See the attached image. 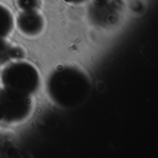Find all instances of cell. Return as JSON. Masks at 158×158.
Instances as JSON below:
<instances>
[{"label": "cell", "mask_w": 158, "mask_h": 158, "mask_svg": "<svg viewBox=\"0 0 158 158\" xmlns=\"http://www.w3.org/2000/svg\"><path fill=\"white\" fill-rule=\"evenodd\" d=\"M46 89L56 105L71 108L85 101L91 91V82L82 70L71 66H63L50 74Z\"/></svg>", "instance_id": "1"}, {"label": "cell", "mask_w": 158, "mask_h": 158, "mask_svg": "<svg viewBox=\"0 0 158 158\" xmlns=\"http://www.w3.org/2000/svg\"><path fill=\"white\" fill-rule=\"evenodd\" d=\"M0 79L4 89L27 97L33 95L40 86L38 69L30 62L20 59L7 63Z\"/></svg>", "instance_id": "2"}, {"label": "cell", "mask_w": 158, "mask_h": 158, "mask_svg": "<svg viewBox=\"0 0 158 158\" xmlns=\"http://www.w3.org/2000/svg\"><path fill=\"white\" fill-rule=\"evenodd\" d=\"M31 107V97L9 92L4 88L0 90V122H20L29 117Z\"/></svg>", "instance_id": "3"}, {"label": "cell", "mask_w": 158, "mask_h": 158, "mask_svg": "<svg viewBox=\"0 0 158 158\" xmlns=\"http://www.w3.org/2000/svg\"><path fill=\"white\" fill-rule=\"evenodd\" d=\"M16 24L21 33L26 36L34 37L40 34L44 30V20L36 9L22 10L17 17Z\"/></svg>", "instance_id": "4"}, {"label": "cell", "mask_w": 158, "mask_h": 158, "mask_svg": "<svg viewBox=\"0 0 158 158\" xmlns=\"http://www.w3.org/2000/svg\"><path fill=\"white\" fill-rule=\"evenodd\" d=\"M15 21L11 11L5 6L0 4V42L11 33Z\"/></svg>", "instance_id": "5"}, {"label": "cell", "mask_w": 158, "mask_h": 158, "mask_svg": "<svg viewBox=\"0 0 158 158\" xmlns=\"http://www.w3.org/2000/svg\"><path fill=\"white\" fill-rule=\"evenodd\" d=\"M22 52L18 47L10 45L6 40L0 42V64H6L14 60L21 59Z\"/></svg>", "instance_id": "6"}, {"label": "cell", "mask_w": 158, "mask_h": 158, "mask_svg": "<svg viewBox=\"0 0 158 158\" xmlns=\"http://www.w3.org/2000/svg\"><path fill=\"white\" fill-rule=\"evenodd\" d=\"M21 10H33L37 8V0H19L18 2Z\"/></svg>", "instance_id": "7"}, {"label": "cell", "mask_w": 158, "mask_h": 158, "mask_svg": "<svg viewBox=\"0 0 158 158\" xmlns=\"http://www.w3.org/2000/svg\"><path fill=\"white\" fill-rule=\"evenodd\" d=\"M65 2L69 3V4H72V5H77V4H81L82 2H84L85 0H64Z\"/></svg>", "instance_id": "8"}, {"label": "cell", "mask_w": 158, "mask_h": 158, "mask_svg": "<svg viewBox=\"0 0 158 158\" xmlns=\"http://www.w3.org/2000/svg\"><path fill=\"white\" fill-rule=\"evenodd\" d=\"M96 1H98V2H105V1H106V0H96Z\"/></svg>", "instance_id": "9"}]
</instances>
